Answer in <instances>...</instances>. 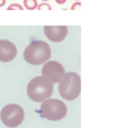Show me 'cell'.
<instances>
[{"label": "cell", "mask_w": 122, "mask_h": 128, "mask_svg": "<svg viewBox=\"0 0 122 128\" xmlns=\"http://www.w3.org/2000/svg\"><path fill=\"white\" fill-rule=\"evenodd\" d=\"M42 1H43V2H46V1H48V0H42Z\"/></svg>", "instance_id": "obj_15"}, {"label": "cell", "mask_w": 122, "mask_h": 128, "mask_svg": "<svg viewBox=\"0 0 122 128\" xmlns=\"http://www.w3.org/2000/svg\"><path fill=\"white\" fill-rule=\"evenodd\" d=\"M81 92V78L74 71L63 75L59 82V94L65 100H74Z\"/></svg>", "instance_id": "obj_3"}, {"label": "cell", "mask_w": 122, "mask_h": 128, "mask_svg": "<svg viewBox=\"0 0 122 128\" xmlns=\"http://www.w3.org/2000/svg\"><path fill=\"white\" fill-rule=\"evenodd\" d=\"M41 116L51 122L61 120L65 117L68 112L67 106L63 102L58 99H48L43 100L40 107Z\"/></svg>", "instance_id": "obj_4"}, {"label": "cell", "mask_w": 122, "mask_h": 128, "mask_svg": "<svg viewBox=\"0 0 122 128\" xmlns=\"http://www.w3.org/2000/svg\"><path fill=\"white\" fill-rule=\"evenodd\" d=\"M65 1H67V0H56V2H57L58 4H63Z\"/></svg>", "instance_id": "obj_13"}, {"label": "cell", "mask_w": 122, "mask_h": 128, "mask_svg": "<svg viewBox=\"0 0 122 128\" xmlns=\"http://www.w3.org/2000/svg\"><path fill=\"white\" fill-rule=\"evenodd\" d=\"M23 58L30 65H43L51 58V48L46 41L35 40L24 49Z\"/></svg>", "instance_id": "obj_1"}, {"label": "cell", "mask_w": 122, "mask_h": 128, "mask_svg": "<svg viewBox=\"0 0 122 128\" xmlns=\"http://www.w3.org/2000/svg\"><path fill=\"white\" fill-rule=\"evenodd\" d=\"M38 2L37 0H23V7L28 10H35L37 9Z\"/></svg>", "instance_id": "obj_9"}, {"label": "cell", "mask_w": 122, "mask_h": 128, "mask_svg": "<svg viewBox=\"0 0 122 128\" xmlns=\"http://www.w3.org/2000/svg\"><path fill=\"white\" fill-rule=\"evenodd\" d=\"M80 8H81V2H80V1L75 2V4H73L72 6H71L72 10H78V9H80Z\"/></svg>", "instance_id": "obj_12"}, {"label": "cell", "mask_w": 122, "mask_h": 128, "mask_svg": "<svg viewBox=\"0 0 122 128\" xmlns=\"http://www.w3.org/2000/svg\"><path fill=\"white\" fill-rule=\"evenodd\" d=\"M53 92V84L42 76H38L30 80L27 87V94L31 100L36 102H42L50 98Z\"/></svg>", "instance_id": "obj_2"}, {"label": "cell", "mask_w": 122, "mask_h": 128, "mask_svg": "<svg viewBox=\"0 0 122 128\" xmlns=\"http://www.w3.org/2000/svg\"><path fill=\"white\" fill-rule=\"evenodd\" d=\"M46 37L52 42H60L64 40L68 35L67 26H46L43 27Z\"/></svg>", "instance_id": "obj_7"}, {"label": "cell", "mask_w": 122, "mask_h": 128, "mask_svg": "<svg viewBox=\"0 0 122 128\" xmlns=\"http://www.w3.org/2000/svg\"><path fill=\"white\" fill-rule=\"evenodd\" d=\"M23 7L19 4H12L8 7V10H22Z\"/></svg>", "instance_id": "obj_11"}, {"label": "cell", "mask_w": 122, "mask_h": 128, "mask_svg": "<svg viewBox=\"0 0 122 128\" xmlns=\"http://www.w3.org/2000/svg\"><path fill=\"white\" fill-rule=\"evenodd\" d=\"M0 118L4 126L14 128L21 125L24 119V112L22 107L16 104L6 105L0 112Z\"/></svg>", "instance_id": "obj_5"}, {"label": "cell", "mask_w": 122, "mask_h": 128, "mask_svg": "<svg viewBox=\"0 0 122 128\" xmlns=\"http://www.w3.org/2000/svg\"><path fill=\"white\" fill-rule=\"evenodd\" d=\"M17 56V47L7 39H0V61L9 62Z\"/></svg>", "instance_id": "obj_8"}, {"label": "cell", "mask_w": 122, "mask_h": 128, "mask_svg": "<svg viewBox=\"0 0 122 128\" xmlns=\"http://www.w3.org/2000/svg\"><path fill=\"white\" fill-rule=\"evenodd\" d=\"M4 4H6V0H0V8L3 7Z\"/></svg>", "instance_id": "obj_14"}, {"label": "cell", "mask_w": 122, "mask_h": 128, "mask_svg": "<svg viewBox=\"0 0 122 128\" xmlns=\"http://www.w3.org/2000/svg\"><path fill=\"white\" fill-rule=\"evenodd\" d=\"M77 1H79V0H77Z\"/></svg>", "instance_id": "obj_16"}, {"label": "cell", "mask_w": 122, "mask_h": 128, "mask_svg": "<svg viewBox=\"0 0 122 128\" xmlns=\"http://www.w3.org/2000/svg\"><path fill=\"white\" fill-rule=\"evenodd\" d=\"M37 9H39V10H51V6L47 2H42V4L37 6Z\"/></svg>", "instance_id": "obj_10"}, {"label": "cell", "mask_w": 122, "mask_h": 128, "mask_svg": "<svg viewBox=\"0 0 122 128\" xmlns=\"http://www.w3.org/2000/svg\"><path fill=\"white\" fill-rule=\"evenodd\" d=\"M65 74L64 68L60 62L56 60H50L46 61L43 64V67L41 69V76L48 79L49 82L52 84H57L60 82V79L63 77Z\"/></svg>", "instance_id": "obj_6"}]
</instances>
